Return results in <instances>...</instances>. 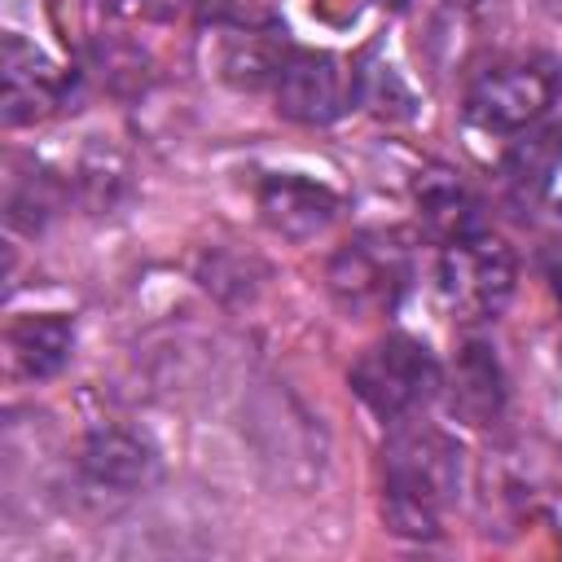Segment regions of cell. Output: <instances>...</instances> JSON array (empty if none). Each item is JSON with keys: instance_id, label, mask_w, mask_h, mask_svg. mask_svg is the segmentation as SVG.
<instances>
[{"instance_id": "1", "label": "cell", "mask_w": 562, "mask_h": 562, "mask_svg": "<svg viewBox=\"0 0 562 562\" xmlns=\"http://www.w3.org/2000/svg\"><path fill=\"white\" fill-rule=\"evenodd\" d=\"M461 492V443L417 417L391 422L382 443V518L395 536L435 540Z\"/></svg>"}, {"instance_id": "2", "label": "cell", "mask_w": 562, "mask_h": 562, "mask_svg": "<svg viewBox=\"0 0 562 562\" xmlns=\"http://www.w3.org/2000/svg\"><path fill=\"white\" fill-rule=\"evenodd\" d=\"M562 97V66L544 53L527 57H501L487 70H479L465 88V119L479 132L492 136H514L540 119Z\"/></svg>"}, {"instance_id": "3", "label": "cell", "mask_w": 562, "mask_h": 562, "mask_svg": "<svg viewBox=\"0 0 562 562\" xmlns=\"http://www.w3.org/2000/svg\"><path fill=\"white\" fill-rule=\"evenodd\" d=\"M413 281V250L395 228H364L329 259V294L351 316L395 312Z\"/></svg>"}, {"instance_id": "4", "label": "cell", "mask_w": 562, "mask_h": 562, "mask_svg": "<svg viewBox=\"0 0 562 562\" xmlns=\"http://www.w3.org/2000/svg\"><path fill=\"white\" fill-rule=\"evenodd\" d=\"M435 281H439L443 307L457 321L479 325V321H496L505 312V303L514 299L518 263H514V250L501 237L479 228V233L443 241Z\"/></svg>"}, {"instance_id": "5", "label": "cell", "mask_w": 562, "mask_h": 562, "mask_svg": "<svg viewBox=\"0 0 562 562\" xmlns=\"http://www.w3.org/2000/svg\"><path fill=\"white\" fill-rule=\"evenodd\" d=\"M439 382H443L439 360L430 356L426 342L408 334H386L369 342L351 364V391L382 422L413 417L439 391Z\"/></svg>"}, {"instance_id": "6", "label": "cell", "mask_w": 562, "mask_h": 562, "mask_svg": "<svg viewBox=\"0 0 562 562\" xmlns=\"http://www.w3.org/2000/svg\"><path fill=\"white\" fill-rule=\"evenodd\" d=\"M272 97H277V114H285L290 123L325 127L342 119L360 97V70L338 53L294 48L272 83Z\"/></svg>"}, {"instance_id": "7", "label": "cell", "mask_w": 562, "mask_h": 562, "mask_svg": "<svg viewBox=\"0 0 562 562\" xmlns=\"http://www.w3.org/2000/svg\"><path fill=\"white\" fill-rule=\"evenodd\" d=\"M66 70H57L35 44H26L18 31L0 40V119L4 127H26L61 110L66 101Z\"/></svg>"}, {"instance_id": "8", "label": "cell", "mask_w": 562, "mask_h": 562, "mask_svg": "<svg viewBox=\"0 0 562 562\" xmlns=\"http://www.w3.org/2000/svg\"><path fill=\"white\" fill-rule=\"evenodd\" d=\"M338 193L321 180L294 176V171H277L263 176L259 184V215L272 233L290 237V241H307L316 233H325L338 220Z\"/></svg>"}, {"instance_id": "9", "label": "cell", "mask_w": 562, "mask_h": 562, "mask_svg": "<svg viewBox=\"0 0 562 562\" xmlns=\"http://www.w3.org/2000/svg\"><path fill=\"white\" fill-rule=\"evenodd\" d=\"M79 465L97 487L140 492L158 479V448L132 426H97L83 439Z\"/></svg>"}, {"instance_id": "10", "label": "cell", "mask_w": 562, "mask_h": 562, "mask_svg": "<svg viewBox=\"0 0 562 562\" xmlns=\"http://www.w3.org/2000/svg\"><path fill=\"white\" fill-rule=\"evenodd\" d=\"M562 167V119H540L522 132H514L505 158H501V180L514 206H531L549 193L553 176Z\"/></svg>"}, {"instance_id": "11", "label": "cell", "mask_w": 562, "mask_h": 562, "mask_svg": "<svg viewBox=\"0 0 562 562\" xmlns=\"http://www.w3.org/2000/svg\"><path fill=\"white\" fill-rule=\"evenodd\" d=\"M448 408L465 426H492L505 413V373L487 342L470 338L457 351L452 382H448Z\"/></svg>"}, {"instance_id": "12", "label": "cell", "mask_w": 562, "mask_h": 562, "mask_svg": "<svg viewBox=\"0 0 562 562\" xmlns=\"http://www.w3.org/2000/svg\"><path fill=\"white\" fill-rule=\"evenodd\" d=\"M4 351H9V369L18 378L44 382L53 378L70 351H75V325L57 312H31V316H13L4 329Z\"/></svg>"}, {"instance_id": "13", "label": "cell", "mask_w": 562, "mask_h": 562, "mask_svg": "<svg viewBox=\"0 0 562 562\" xmlns=\"http://www.w3.org/2000/svg\"><path fill=\"white\" fill-rule=\"evenodd\" d=\"M417 215H422V224H426L439 241L479 233V198H474L470 184H465L457 171H448V167H430V171L417 180Z\"/></svg>"}, {"instance_id": "14", "label": "cell", "mask_w": 562, "mask_h": 562, "mask_svg": "<svg viewBox=\"0 0 562 562\" xmlns=\"http://www.w3.org/2000/svg\"><path fill=\"white\" fill-rule=\"evenodd\" d=\"M290 53L294 44L285 26H250V31L228 35L220 66H224V79L237 88H272Z\"/></svg>"}, {"instance_id": "15", "label": "cell", "mask_w": 562, "mask_h": 562, "mask_svg": "<svg viewBox=\"0 0 562 562\" xmlns=\"http://www.w3.org/2000/svg\"><path fill=\"white\" fill-rule=\"evenodd\" d=\"M57 206V184L44 171H9V189H4V211L9 224L18 228H40L44 215H53Z\"/></svg>"}, {"instance_id": "16", "label": "cell", "mask_w": 562, "mask_h": 562, "mask_svg": "<svg viewBox=\"0 0 562 562\" xmlns=\"http://www.w3.org/2000/svg\"><path fill=\"white\" fill-rule=\"evenodd\" d=\"M540 259H544V272H549V281H553V294H558V303H562V206L553 211V220H549V228H544V250H540Z\"/></svg>"}, {"instance_id": "17", "label": "cell", "mask_w": 562, "mask_h": 562, "mask_svg": "<svg viewBox=\"0 0 562 562\" xmlns=\"http://www.w3.org/2000/svg\"><path fill=\"white\" fill-rule=\"evenodd\" d=\"M114 13H132V18H167L180 0H101Z\"/></svg>"}, {"instance_id": "18", "label": "cell", "mask_w": 562, "mask_h": 562, "mask_svg": "<svg viewBox=\"0 0 562 562\" xmlns=\"http://www.w3.org/2000/svg\"><path fill=\"white\" fill-rule=\"evenodd\" d=\"M378 4H382V9H386V13H404V9H408V4H413V0H378Z\"/></svg>"}, {"instance_id": "19", "label": "cell", "mask_w": 562, "mask_h": 562, "mask_svg": "<svg viewBox=\"0 0 562 562\" xmlns=\"http://www.w3.org/2000/svg\"><path fill=\"white\" fill-rule=\"evenodd\" d=\"M544 9H549V13L558 18V22H562V0H544Z\"/></svg>"}]
</instances>
